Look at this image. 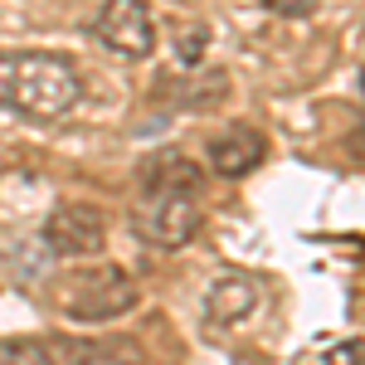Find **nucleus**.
I'll return each mask as SVG.
<instances>
[{
    "label": "nucleus",
    "mask_w": 365,
    "mask_h": 365,
    "mask_svg": "<svg viewBox=\"0 0 365 365\" xmlns=\"http://www.w3.org/2000/svg\"><path fill=\"white\" fill-rule=\"evenodd\" d=\"M83 365H137V361H127V356H88Z\"/></svg>",
    "instance_id": "nucleus-12"
},
{
    "label": "nucleus",
    "mask_w": 365,
    "mask_h": 365,
    "mask_svg": "<svg viewBox=\"0 0 365 365\" xmlns=\"http://www.w3.org/2000/svg\"><path fill=\"white\" fill-rule=\"evenodd\" d=\"M253 307H258V278L253 273H220L205 292V317L220 322V327L249 317Z\"/></svg>",
    "instance_id": "nucleus-7"
},
{
    "label": "nucleus",
    "mask_w": 365,
    "mask_h": 365,
    "mask_svg": "<svg viewBox=\"0 0 365 365\" xmlns=\"http://www.w3.org/2000/svg\"><path fill=\"white\" fill-rule=\"evenodd\" d=\"M54 302L73 322H113L141 302V287L117 263H88V268H73L54 282Z\"/></svg>",
    "instance_id": "nucleus-2"
},
{
    "label": "nucleus",
    "mask_w": 365,
    "mask_h": 365,
    "mask_svg": "<svg viewBox=\"0 0 365 365\" xmlns=\"http://www.w3.org/2000/svg\"><path fill=\"white\" fill-rule=\"evenodd\" d=\"M0 365H54V356L34 336H5L0 341Z\"/></svg>",
    "instance_id": "nucleus-9"
},
{
    "label": "nucleus",
    "mask_w": 365,
    "mask_h": 365,
    "mask_svg": "<svg viewBox=\"0 0 365 365\" xmlns=\"http://www.w3.org/2000/svg\"><path fill=\"white\" fill-rule=\"evenodd\" d=\"M263 156H268V137L253 122H234V127H225L220 137L210 141V166L220 170V175H229V180L249 175Z\"/></svg>",
    "instance_id": "nucleus-6"
},
{
    "label": "nucleus",
    "mask_w": 365,
    "mask_h": 365,
    "mask_svg": "<svg viewBox=\"0 0 365 365\" xmlns=\"http://www.w3.org/2000/svg\"><path fill=\"white\" fill-rule=\"evenodd\" d=\"M205 225L200 190H141L132 210V229L156 249H185Z\"/></svg>",
    "instance_id": "nucleus-3"
},
{
    "label": "nucleus",
    "mask_w": 365,
    "mask_h": 365,
    "mask_svg": "<svg viewBox=\"0 0 365 365\" xmlns=\"http://www.w3.org/2000/svg\"><path fill=\"white\" fill-rule=\"evenodd\" d=\"M44 244H49L54 258H93L108 244V215L88 200L54 205L49 220H44Z\"/></svg>",
    "instance_id": "nucleus-4"
},
{
    "label": "nucleus",
    "mask_w": 365,
    "mask_h": 365,
    "mask_svg": "<svg viewBox=\"0 0 365 365\" xmlns=\"http://www.w3.org/2000/svg\"><path fill=\"white\" fill-rule=\"evenodd\" d=\"M200 185H205L200 166L180 151H161L141 166V190H200Z\"/></svg>",
    "instance_id": "nucleus-8"
},
{
    "label": "nucleus",
    "mask_w": 365,
    "mask_h": 365,
    "mask_svg": "<svg viewBox=\"0 0 365 365\" xmlns=\"http://www.w3.org/2000/svg\"><path fill=\"white\" fill-rule=\"evenodd\" d=\"M273 15H282V20H307V15H317V5L322 0H263Z\"/></svg>",
    "instance_id": "nucleus-10"
},
{
    "label": "nucleus",
    "mask_w": 365,
    "mask_h": 365,
    "mask_svg": "<svg viewBox=\"0 0 365 365\" xmlns=\"http://www.w3.org/2000/svg\"><path fill=\"white\" fill-rule=\"evenodd\" d=\"M83 78L63 54L49 49H0V108L5 113L58 122L78 108Z\"/></svg>",
    "instance_id": "nucleus-1"
},
{
    "label": "nucleus",
    "mask_w": 365,
    "mask_h": 365,
    "mask_svg": "<svg viewBox=\"0 0 365 365\" xmlns=\"http://www.w3.org/2000/svg\"><path fill=\"white\" fill-rule=\"evenodd\" d=\"M93 34L122 58H146L156 49V15L146 0H103Z\"/></svg>",
    "instance_id": "nucleus-5"
},
{
    "label": "nucleus",
    "mask_w": 365,
    "mask_h": 365,
    "mask_svg": "<svg viewBox=\"0 0 365 365\" xmlns=\"http://www.w3.org/2000/svg\"><path fill=\"white\" fill-rule=\"evenodd\" d=\"M327 365H365V341H346V346H336V351L327 356Z\"/></svg>",
    "instance_id": "nucleus-11"
}]
</instances>
